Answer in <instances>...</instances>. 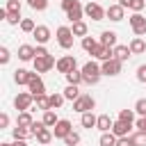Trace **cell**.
Masks as SVG:
<instances>
[{"mask_svg": "<svg viewBox=\"0 0 146 146\" xmlns=\"http://www.w3.org/2000/svg\"><path fill=\"white\" fill-rule=\"evenodd\" d=\"M55 36H57L59 48H64V50H71V48H73V39H75V34H73V30H71L68 25H59L57 32H55Z\"/></svg>", "mask_w": 146, "mask_h": 146, "instance_id": "cell-1", "label": "cell"}, {"mask_svg": "<svg viewBox=\"0 0 146 146\" xmlns=\"http://www.w3.org/2000/svg\"><path fill=\"white\" fill-rule=\"evenodd\" d=\"M82 75H84V84H98V80H100V75H103L100 64L87 62V64L82 66Z\"/></svg>", "mask_w": 146, "mask_h": 146, "instance_id": "cell-2", "label": "cell"}, {"mask_svg": "<svg viewBox=\"0 0 146 146\" xmlns=\"http://www.w3.org/2000/svg\"><path fill=\"white\" fill-rule=\"evenodd\" d=\"M94 107H96V98H94L91 94H80V98L73 100V110H75L78 114L94 112Z\"/></svg>", "mask_w": 146, "mask_h": 146, "instance_id": "cell-3", "label": "cell"}, {"mask_svg": "<svg viewBox=\"0 0 146 146\" xmlns=\"http://www.w3.org/2000/svg\"><path fill=\"white\" fill-rule=\"evenodd\" d=\"M130 27H132L135 36H144L146 34V16H141V11H135L130 16Z\"/></svg>", "mask_w": 146, "mask_h": 146, "instance_id": "cell-4", "label": "cell"}, {"mask_svg": "<svg viewBox=\"0 0 146 146\" xmlns=\"http://www.w3.org/2000/svg\"><path fill=\"white\" fill-rule=\"evenodd\" d=\"M34 71L36 73H46V71H50L52 66H57V59L52 57V55H46V57H34Z\"/></svg>", "mask_w": 146, "mask_h": 146, "instance_id": "cell-5", "label": "cell"}, {"mask_svg": "<svg viewBox=\"0 0 146 146\" xmlns=\"http://www.w3.org/2000/svg\"><path fill=\"white\" fill-rule=\"evenodd\" d=\"M121 66H123V62H119L116 57H112V59H107V62H103V64H100V71H103V75L114 78V75H119V73H121Z\"/></svg>", "mask_w": 146, "mask_h": 146, "instance_id": "cell-6", "label": "cell"}, {"mask_svg": "<svg viewBox=\"0 0 146 146\" xmlns=\"http://www.w3.org/2000/svg\"><path fill=\"white\" fill-rule=\"evenodd\" d=\"M32 103H34V96H32L30 91H21V94L14 98V107H16L18 112H25V110H30V107H32Z\"/></svg>", "mask_w": 146, "mask_h": 146, "instance_id": "cell-7", "label": "cell"}, {"mask_svg": "<svg viewBox=\"0 0 146 146\" xmlns=\"http://www.w3.org/2000/svg\"><path fill=\"white\" fill-rule=\"evenodd\" d=\"M84 16H89L91 21H105V9L98 2H87L84 5Z\"/></svg>", "mask_w": 146, "mask_h": 146, "instance_id": "cell-8", "label": "cell"}, {"mask_svg": "<svg viewBox=\"0 0 146 146\" xmlns=\"http://www.w3.org/2000/svg\"><path fill=\"white\" fill-rule=\"evenodd\" d=\"M75 66H78V59H75L73 55H64V57H59V59H57V66H55V68H57L59 73H64V75H66V73H68V71H73Z\"/></svg>", "mask_w": 146, "mask_h": 146, "instance_id": "cell-9", "label": "cell"}, {"mask_svg": "<svg viewBox=\"0 0 146 146\" xmlns=\"http://www.w3.org/2000/svg\"><path fill=\"white\" fill-rule=\"evenodd\" d=\"M71 130H73V123H71L68 119H59V121L55 123V128H52V135H55V139H64Z\"/></svg>", "mask_w": 146, "mask_h": 146, "instance_id": "cell-10", "label": "cell"}, {"mask_svg": "<svg viewBox=\"0 0 146 146\" xmlns=\"http://www.w3.org/2000/svg\"><path fill=\"white\" fill-rule=\"evenodd\" d=\"M27 89H30V94H32L34 98H36V96H41V94H46V84H43V80L39 78V73H34V75H32V80H30Z\"/></svg>", "mask_w": 146, "mask_h": 146, "instance_id": "cell-11", "label": "cell"}, {"mask_svg": "<svg viewBox=\"0 0 146 146\" xmlns=\"http://www.w3.org/2000/svg\"><path fill=\"white\" fill-rule=\"evenodd\" d=\"M123 14H125V7H121V5H110V7L105 9V18H110V21H114V23L123 21Z\"/></svg>", "mask_w": 146, "mask_h": 146, "instance_id": "cell-12", "label": "cell"}, {"mask_svg": "<svg viewBox=\"0 0 146 146\" xmlns=\"http://www.w3.org/2000/svg\"><path fill=\"white\" fill-rule=\"evenodd\" d=\"M32 36L36 39V43L46 46V43L50 41V27H48V25H36V27H34V32H32Z\"/></svg>", "mask_w": 146, "mask_h": 146, "instance_id": "cell-13", "label": "cell"}, {"mask_svg": "<svg viewBox=\"0 0 146 146\" xmlns=\"http://www.w3.org/2000/svg\"><path fill=\"white\" fill-rule=\"evenodd\" d=\"M34 57H36L34 46H30V43L18 46V59H21V62H34Z\"/></svg>", "mask_w": 146, "mask_h": 146, "instance_id": "cell-14", "label": "cell"}, {"mask_svg": "<svg viewBox=\"0 0 146 146\" xmlns=\"http://www.w3.org/2000/svg\"><path fill=\"white\" fill-rule=\"evenodd\" d=\"M91 57H96V59H100V62H107V59H112V57H114V48L98 43V48L91 52Z\"/></svg>", "mask_w": 146, "mask_h": 146, "instance_id": "cell-15", "label": "cell"}, {"mask_svg": "<svg viewBox=\"0 0 146 146\" xmlns=\"http://www.w3.org/2000/svg\"><path fill=\"white\" fill-rule=\"evenodd\" d=\"M36 71H27V68H16L14 71V82L16 84H30V80H32V75H34Z\"/></svg>", "mask_w": 146, "mask_h": 146, "instance_id": "cell-16", "label": "cell"}, {"mask_svg": "<svg viewBox=\"0 0 146 146\" xmlns=\"http://www.w3.org/2000/svg\"><path fill=\"white\" fill-rule=\"evenodd\" d=\"M130 128H132V123H125V121L116 119L114 125H112V132H114L116 137H128V135H130Z\"/></svg>", "mask_w": 146, "mask_h": 146, "instance_id": "cell-17", "label": "cell"}, {"mask_svg": "<svg viewBox=\"0 0 146 146\" xmlns=\"http://www.w3.org/2000/svg\"><path fill=\"white\" fill-rule=\"evenodd\" d=\"M114 57H116L119 62H128V59L132 57V50H130V46L116 43V46H114Z\"/></svg>", "mask_w": 146, "mask_h": 146, "instance_id": "cell-18", "label": "cell"}, {"mask_svg": "<svg viewBox=\"0 0 146 146\" xmlns=\"http://www.w3.org/2000/svg\"><path fill=\"white\" fill-rule=\"evenodd\" d=\"M82 14H84V7H82V5H80V0H78V2L66 11V18H68L71 23H75V21H82Z\"/></svg>", "mask_w": 146, "mask_h": 146, "instance_id": "cell-19", "label": "cell"}, {"mask_svg": "<svg viewBox=\"0 0 146 146\" xmlns=\"http://www.w3.org/2000/svg\"><path fill=\"white\" fill-rule=\"evenodd\" d=\"M34 137H36V141H39L41 146H48V144L52 141V137H55V135H52V128H48V125H46V128H41Z\"/></svg>", "mask_w": 146, "mask_h": 146, "instance_id": "cell-20", "label": "cell"}, {"mask_svg": "<svg viewBox=\"0 0 146 146\" xmlns=\"http://www.w3.org/2000/svg\"><path fill=\"white\" fill-rule=\"evenodd\" d=\"M80 123H82V128L91 130V128H96V123H98V116H96L94 112H84V114H80Z\"/></svg>", "mask_w": 146, "mask_h": 146, "instance_id": "cell-21", "label": "cell"}, {"mask_svg": "<svg viewBox=\"0 0 146 146\" xmlns=\"http://www.w3.org/2000/svg\"><path fill=\"white\" fill-rule=\"evenodd\" d=\"M98 41H100L103 46H110V48H114V46H116V32H112V30H103Z\"/></svg>", "mask_w": 146, "mask_h": 146, "instance_id": "cell-22", "label": "cell"}, {"mask_svg": "<svg viewBox=\"0 0 146 146\" xmlns=\"http://www.w3.org/2000/svg\"><path fill=\"white\" fill-rule=\"evenodd\" d=\"M130 50H132V55H141V52H146V41L141 39V36H135L130 43Z\"/></svg>", "mask_w": 146, "mask_h": 146, "instance_id": "cell-23", "label": "cell"}, {"mask_svg": "<svg viewBox=\"0 0 146 146\" xmlns=\"http://www.w3.org/2000/svg\"><path fill=\"white\" fill-rule=\"evenodd\" d=\"M112 125H114V121L110 119V114H100V116H98L96 128H98L100 132H110V130H112Z\"/></svg>", "mask_w": 146, "mask_h": 146, "instance_id": "cell-24", "label": "cell"}, {"mask_svg": "<svg viewBox=\"0 0 146 146\" xmlns=\"http://www.w3.org/2000/svg\"><path fill=\"white\" fill-rule=\"evenodd\" d=\"M116 135L110 130V132H100V139H98V146H116Z\"/></svg>", "mask_w": 146, "mask_h": 146, "instance_id": "cell-25", "label": "cell"}, {"mask_svg": "<svg viewBox=\"0 0 146 146\" xmlns=\"http://www.w3.org/2000/svg\"><path fill=\"white\" fill-rule=\"evenodd\" d=\"M66 82H68V84H82V82H84V75H82V71H78V68L68 71V73H66Z\"/></svg>", "mask_w": 146, "mask_h": 146, "instance_id": "cell-26", "label": "cell"}, {"mask_svg": "<svg viewBox=\"0 0 146 146\" xmlns=\"http://www.w3.org/2000/svg\"><path fill=\"white\" fill-rule=\"evenodd\" d=\"M34 123V119H32V114H30V110H25V112H18V119H16V125H23V128H30Z\"/></svg>", "mask_w": 146, "mask_h": 146, "instance_id": "cell-27", "label": "cell"}, {"mask_svg": "<svg viewBox=\"0 0 146 146\" xmlns=\"http://www.w3.org/2000/svg\"><path fill=\"white\" fill-rule=\"evenodd\" d=\"M71 30H73L75 36H87V32H89V27H87L84 21H75V23H71Z\"/></svg>", "mask_w": 146, "mask_h": 146, "instance_id": "cell-28", "label": "cell"}, {"mask_svg": "<svg viewBox=\"0 0 146 146\" xmlns=\"http://www.w3.org/2000/svg\"><path fill=\"white\" fill-rule=\"evenodd\" d=\"M62 94H64L66 100H75V98H80V84H68Z\"/></svg>", "mask_w": 146, "mask_h": 146, "instance_id": "cell-29", "label": "cell"}, {"mask_svg": "<svg viewBox=\"0 0 146 146\" xmlns=\"http://www.w3.org/2000/svg\"><path fill=\"white\" fill-rule=\"evenodd\" d=\"M41 121H43V123H46L48 128H55V123H57L59 119H57V112H55V110H46V112H43V119H41Z\"/></svg>", "mask_w": 146, "mask_h": 146, "instance_id": "cell-30", "label": "cell"}, {"mask_svg": "<svg viewBox=\"0 0 146 146\" xmlns=\"http://www.w3.org/2000/svg\"><path fill=\"white\" fill-rule=\"evenodd\" d=\"M98 43H100V41H96L94 36H82V48H84L89 55H91V52L98 48Z\"/></svg>", "mask_w": 146, "mask_h": 146, "instance_id": "cell-31", "label": "cell"}, {"mask_svg": "<svg viewBox=\"0 0 146 146\" xmlns=\"http://www.w3.org/2000/svg\"><path fill=\"white\" fill-rule=\"evenodd\" d=\"M64 100H66V98H64V94H57V91H55V94H50V110H59V107L64 105Z\"/></svg>", "mask_w": 146, "mask_h": 146, "instance_id": "cell-32", "label": "cell"}, {"mask_svg": "<svg viewBox=\"0 0 146 146\" xmlns=\"http://www.w3.org/2000/svg\"><path fill=\"white\" fill-rule=\"evenodd\" d=\"M34 103H36V110H50V96H46V94H41V96H36L34 98Z\"/></svg>", "mask_w": 146, "mask_h": 146, "instance_id": "cell-33", "label": "cell"}, {"mask_svg": "<svg viewBox=\"0 0 146 146\" xmlns=\"http://www.w3.org/2000/svg\"><path fill=\"white\" fill-rule=\"evenodd\" d=\"M11 135H14V139H27V137H32L30 128H23V125H16L11 130Z\"/></svg>", "mask_w": 146, "mask_h": 146, "instance_id": "cell-34", "label": "cell"}, {"mask_svg": "<svg viewBox=\"0 0 146 146\" xmlns=\"http://www.w3.org/2000/svg\"><path fill=\"white\" fill-rule=\"evenodd\" d=\"M119 119L125 121V123H135V110H121L119 112Z\"/></svg>", "mask_w": 146, "mask_h": 146, "instance_id": "cell-35", "label": "cell"}, {"mask_svg": "<svg viewBox=\"0 0 146 146\" xmlns=\"http://www.w3.org/2000/svg\"><path fill=\"white\" fill-rule=\"evenodd\" d=\"M64 144H66V146H78V144H80V135L71 130V132L64 137Z\"/></svg>", "mask_w": 146, "mask_h": 146, "instance_id": "cell-36", "label": "cell"}, {"mask_svg": "<svg viewBox=\"0 0 146 146\" xmlns=\"http://www.w3.org/2000/svg\"><path fill=\"white\" fill-rule=\"evenodd\" d=\"M27 5L34 9V11H43L48 7V0H27Z\"/></svg>", "mask_w": 146, "mask_h": 146, "instance_id": "cell-37", "label": "cell"}, {"mask_svg": "<svg viewBox=\"0 0 146 146\" xmlns=\"http://www.w3.org/2000/svg\"><path fill=\"white\" fill-rule=\"evenodd\" d=\"M5 9L7 11H14V14H21V0H7Z\"/></svg>", "mask_w": 146, "mask_h": 146, "instance_id": "cell-38", "label": "cell"}, {"mask_svg": "<svg viewBox=\"0 0 146 146\" xmlns=\"http://www.w3.org/2000/svg\"><path fill=\"white\" fill-rule=\"evenodd\" d=\"M132 137V141H135V146H146V132H135V135H130Z\"/></svg>", "mask_w": 146, "mask_h": 146, "instance_id": "cell-39", "label": "cell"}, {"mask_svg": "<svg viewBox=\"0 0 146 146\" xmlns=\"http://www.w3.org/2000/svg\"><path fill=\"white\" fill-rule=\"evenodd\" d=\"M139 116H146V98H139L137 103H135V107H132Z\"/></svg>", "mask_w": 146, "mask_h": 146, "instance_id": "cell-40", "label": "cell"}, {"mask_svg": "<svg viewBox=\"0 0 146 146\" xmlns=\"http://www.w3.org/2000/svg\"><path fill=\"white\" fill-rule=\"evenodd\" d=\"M34 27H36V25H34L32 18H23V21H21V30H23V32H34Z\"/></svg>", "mask_w": 146, "mask_h": 146, "instance_id": "cell-41", "label": "cell"}, {"mask_svg": "<svg viewBox=\"0 0 146 146\" xmlns=\"http://www.w3.org/2000/svg\"><path fill=\"white\" fill-rule=\"evenodd\" d=\"M146 7V0H130L128 2V9H132V11H141Z\"/></svg>", "mask_w": 146, "mask_h": 146, "instance_id": "cell-42", "label": "cell"}, {"mask_svg": "<svg viewBox=\"0 0 146 146\" xmlns=\"http://www.w3.org/2000/svg\"><path fill=\"white\" fill-rule=\"evenodd\" d=\"M116 146H135V141H132V137L128 135V137H119V139H116Z\"/></svg>", "mask_w": 146, "mask_h": 146, "instance_id": "cell-43", "label": "cell"}, {"mask_svg": "<svg viewBox=\"0 0 146 146\" xmlns=\"http://www.w3.org/2000/svg\"><path fill=\"white\" fill-rule=\"evenodd\" d=\"M137 80L139 82H146V64H139L137 66Z\"/></svg>", "mask_w": 146, "mask_h": 146, "instance_id": "cell-44", "label": "cell"}, {"mask_svg": "<svg viewBox=\"0 0 146 146\" xmlns=\"http://www.w3.org/2000/svg\"><path fill=\"white\" fill-rule=\"evenodd\" d=\"M18 21H23V18H21V14H14V11H9V16H7V23H9V25H18Z\"/></svg>", "mask_w": 146, "mask_h": 146, "instance_id": "cell-45", "label": "cell"}, {"mask_svg": "<svg viewBox=\"0 0 146 146\" xmlns=\"http://www.w3.org/2000/svg\"><path fill=\"white\" fill-rule=\"evenodd\" d=\"M41 128H46V123H43V121H34V123L30 125V132H32V137H34V135H36Z\"/></svg>", "mask_w": 146, "mask_h": 146, "instance_id": "cell-46", "label": "cell"}, {"mask_svg": "<svg viewBox=\"0 0 146 146\" xmlns=\"http://www.w3.org/2000/svg\"><path fill=\"white\" fill-rule=\"evenodd\" d=\"M135 128H137L139 132H146V116H139V119L135 121Z\"/></svg>", "mask_w": 146, "mask_h": 146, "instance_id": "cell-47", "label": "cell"}, {"mask_svg": "<svg viewBox=\"0 0 146 146\" xmlns=\"http://www.w3.org/2000/svg\"><path fill=\"white\" fill-rule=\"evenodd\" d=\"M9 57H11V55H9V50L2 46V48H0V64H7V62H9Z\"/></svg>", "mask_w": 146, "mask_h": 146, "instance_id": "cell-48", "label": "cell"}, {"mask_svg": "<svg viewBox=\"0 0 146 146\" xmlns=\"http://www.w3.org/2000/svg\"><path fill=\"white\" fill-rule=\"evenodd\" d=\"M34 50H36V57H46V55H50V52L46 50V46H41V43H36Z\"/></svg>", "mask_w": 146, "mask_h": 146, "instance_id": "cell-49", "label": "cell"}, {"mask_svg": "<svg viewBox=\"0 0 146 146\" xmlns=\"http://www.w3.org/2000/svg\"><path fill=\"white\" fill-rule=\"evenodd\" d=\"M7 125H9V114L2 112V114H0V128H7Z\"/></svg>", "mask_w": 146, "mask_h": 146, "instance_id": "cell-50", "label": "cell"}, {"mask_svg": "<svg viewBox=\"0 0 146 146\" xmlns=\"http://www.w3.org/2000/svg\"><path fill=\"white\" fill-rule=\"evenodd\" d=\"M75 2H78V0H62V9H64V11H68Z\"/></svg>", "mask_w": 146, "mask_h": 146, "instance_id": "cell-51", "label": "cell"}, {"mask_svg": "<svg viewBox=\"0 0 146 146\" xmlns=\"http://www.w3.org/2000/svg\"><path fill=\"white\" fill-rule=\"evenodd\" d=\"M11 146H27V139H14Z\"/></svg>", "mask_w": 146, "mask_h": 146, "instance_id": "cell-52", "label": "cell"}, {"mask_svg": "<svg viewBox=\"0 0 146 146\" xmlns=\"http://www.w3.org/2000/svg\"><path fill=\"white\" fill-rule=\"evenodd\" d=\"M128 2H130V0H119V5H121V7H125V9H128Z\"/></svg>", "mask_w": 146, "mask_h": 146, "instance_id": "cell-53", "label": "cell"}, {"mask_svg": "<svg viewBox=\"0 0 146 146\" xmlns=\"http://www.w3.org/2000/svg\"><path fill=\"white\" fill-rule=\"evenodd\" d=\"M0 146H11V144H9V141H2V144H0Z\"/></svg>", "mask_w": 146, "mask_h": 146, "instance_id": "cell-54", "label": "cell"}]
</instances>
